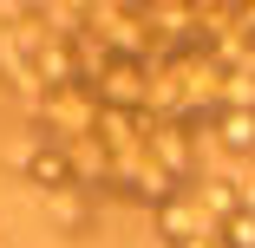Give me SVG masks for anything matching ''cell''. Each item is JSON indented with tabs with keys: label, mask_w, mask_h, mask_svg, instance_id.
Segmentation results:
<instances>
[{
	"label": "cell",
	"mask_w": 255,
	"mask_h": 248,
	"mask_svg": "<svg viewBox=\"0 0 255 248\" xmlns=\"http://www.w3.org/2000/svg\"><path fill=\"white\" fill-rule=\"evenodd\" d=\"M216 137H223V151H242V157H249V151H255V111H229V105H223V111H216Z\"/></svg>",
	"instance_id": "cell-1"
},
{
	"label": "cell",
	"mask_w": 255,
	"mask_h": 248,
	"mask_svg": "<svg viewBox=\"0 0 255 248\" xmlns=\"http://www.w3.org/2000/svg\"><path fill=\"white\" fill-rule=\"evenodd\" d=\"M249 203H255V183H249Z\"/></svg>",
	"instance_id": "cell-2"
}]
</instances>
